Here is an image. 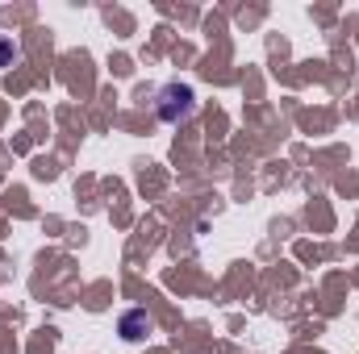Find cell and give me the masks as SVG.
<instances>
[{
  "instance_id": "obj_1",
  "label": "cell",
  "mask_w": 359,
  "mask_h": 354,
  "mask_svg": "<svg viewBox=\"0 0 359 354\" xmlns=\"http://www.w3.org/2000/svg\"><path fill=\"white\" fill-rule=\"evenodd\" d=\"M188 113H192V88H188V84H168V88L159 92V117H163V121L176 125Z\"/></svg>"
},
{
  "instance_id": "obj_2",
  "label": "cell",
  "mask_w": 359,
  "mask_h": 354,
  "mask_svg": "<svg viewBox=\"0 0 359 354\" xmlns=\"http://www.w3.org/2000/svg\"><path fill=\"white\" fill-rule=\"evenodd\" d=\"M147 330H151V317H147V313H126V317H121V334H126L130 342L147 338Z\"/></svg>"
},
{
  "instance_id": "obj_3",
  "label": "cell",
  "mask_w": 359,
  "mask_h": 354,
  "mask_svg": "<svg viewBox=\"0 0 359 354\" xmlns=\"http://www.w3.org/2000/svg\"><path fill=\"white\" fill-rule=\"evenodd\" d=\"M13 59H17L13 42H8V38H0V67H4V63H13Z\"/></svg>"
}]
</instances>
